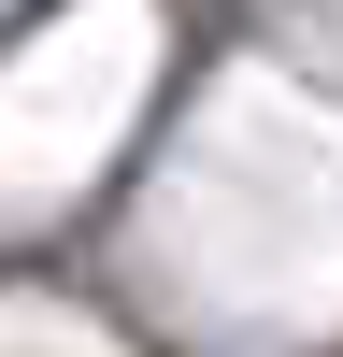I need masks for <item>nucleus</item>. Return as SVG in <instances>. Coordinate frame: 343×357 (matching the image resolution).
<instances>
[]
</instances>
